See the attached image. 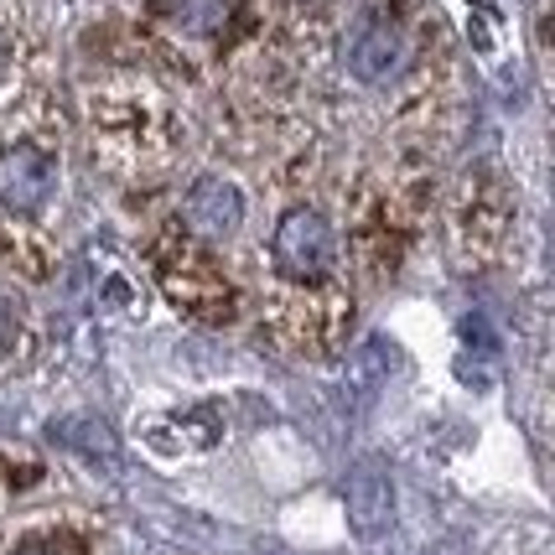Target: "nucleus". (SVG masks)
<instances>
[{
    "mask_svg": "<svg viewBox=\"0 0 555 555\" xmlns=\"http://www.w3.org/2000/svg\"><path fill=\"white\" fill-rule=\"evenodd\" d=\"M244 218H249V193H244V182L234 171H203L188 182V193L177 203V229L182 234H193L197 244H208L223 255V244L240 240Z\"/></svg>",
    "mask_w": 555,
    "mask_h": 555,
    "instance_id": "obj_7",
    "label": "nucleus"
},
{
    "mask_svg": "<svg viewBox=\"0 0 555 555\" xmlns=\"http://www.w3.org/2000/svg\"><path fill=\"white\" fill-rule=\"evenodd\" d=\"M68 182V104L57 73L0 89V275L48 281L57 270V208Z\"/></svg>",
    "mask_w": 555,
    "mask_h": 555,
    "instance_id": "obj_2",
    "label": "nucleus"
},
{
    "mask_svg": "<svg viewBox=\"0 0 555 555\" xmlns=\"http://www.w3.org/2000/svg\"><path fill=\"white\" fill-rule=\"evenodd\" d=\"M78 120L94 162L120 182H151L182 162L193 141V115L182 89L135 63H104L78 89Z\"/></svg>",
    "mask_w": 555,
    "mask_h": 555,
    "instance_id": "obj_3",
    "label": "nucleus"
},
{
    "mask_svg": "<svg viewBox=\"0 0 555 555\" xmlns=\"http://www.w3.org/2000/svg\"><path fill=\"white\" fill-rule=\"evenodd\" d=\"M353 525H359L363 534H379L389 525V483L369 467V473H359L353 478Z\"/></svg>",
    "mask_w": 555,
    "mask_h": 555,
    "instance_id": "obj_9",
    "label": "nucleus"
},
{
    "mask_svg": "<svg viewBox=\"0 0 555 555\" xmlns=\"http://www.w3.org/2000/svg\"><path fill=\"white\" fill-rule=\"evenodd\" d=\"M26 353H31V327H26V312L11 301V296H0V374H5V369H16Z\"/></svg>",
    "mask_w": 555,
    "mask_h": 555,
    "instance_id": "obj_10",
    "label": "nucleus"
},
{
    "mask_svg": "<svg viewBox=\"0 0 555 555\" xmlns=\"http://www.w3.org/2000/svg\"><path fill=\"white\" fill-rule=\"evenodd\" d=\"M0 555H109V530L83 508L16 514L0 519Z\"/></svg>",
    "mask_w": 555,
    "mask_h": 555,
    "instance_id": "obj_6",
    "label": "nucleus"
},
{
    "mask_svg": "<svg viewBox=\"0 0 555 555\" xmlns=\"http://www.w3.org/2000/svg\"><path fill=\"white\" fill-rule=\"evenodd\" d=\"M42 483H48L42 457L22 447H0V519H11V508H22V499H31Z\"/></svg>",
    "mask_w": 555,
    "mask_h": 555,
    "instance_id": "obj_8",
    "label": "nucleus"
},
{
    "mask_svg": "<svg viewBox=\"0 0 555 555\" xmlns=\"http://www.w3.org/2000/svg\"><path fill=\"white\" fill-rule=\"evenodd\" d=\"M519 234V193L493 162L467 167L447 193V240L467 270H493L508 260Z\"/></svg>",
    "mask_w": 555,
    "mask_h": 555,
    "instance_id": "obj_5",
    "label": "nucleus"
},
{
    "mask_svg": "<svg viewBox=\"0 0 555 555\" xmlns=\"http://www.w3.org/2000/svg\"><path fill=\"white\" fill-rule=\"evenodd\" d=\"M145 266L151 281L167 296L177 312L197 322V327H234L244 317V286L240 275L223 266V255L197 244L193 234H182L177 223L156 229L145 244Z\"/></svg>",
    "mask_w": 555,
    "mask_h": 555,
    "instance_id": "obj_4",
    "label": "nucleus"
},
{
    "mask_svg": "<svg viewBox=\"0 0 555 555\" xmlns=\"http://www.w3.org/2000/svg\"><path fill=\"white\" fill-rule=\"evenodd\" d=\"M260 333L286 359H333L353 327V275L343 260L338 218L317 197H291L270 218L255 260Z\"/></svg>",
    "mask_w": 555,
    "mask_h": 555,
    "instance_id": "obj_1",
    "label": "nucleus"
}]
</instances>
